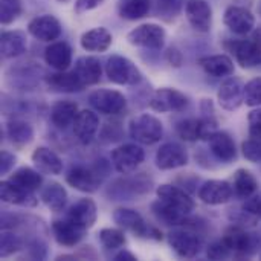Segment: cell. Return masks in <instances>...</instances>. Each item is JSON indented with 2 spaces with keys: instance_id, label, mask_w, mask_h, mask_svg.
<instances>
[{
  "instance_id": "obj_1",
  "label": "cell",
  "mask_w": 261,
  "mask_h": 261,
  "mask_svg": "<svg viewBox=\"0 0 261 261\" xmlns=\"http://www.w3.org/2000/svg\"><path fill=\"white\" fill-rule=\"evenodd\" d=\"M128 135L136 142L153 145L161 141L164 136V125L161 119H158L153 115L142 113L139 116H135L128 124Z\"/></svg>"
},
{
  "instance_id": "obj_2",
  "label": "cell",
  "mask_w": 261,
  "mask_h": 261,
  "mask_svg": "<svg viewBox=\"0 0 261 261\" xmlns=\"http://www.w3.org/2000/svg\"><path fill=\"white\" fill-rule=\"evenodd\" d=\"M106 73L112 83L119 86H136L142 80L136 64L122 55H112L107 60Z\"/></svg>"
},
{
  "instance_id": "obj_3",
  "label": "cell",
  "mask_w": 261,
  "mask_h": 261,
  "mask_svg": "<svg viewBox=\"0 0 261 261\" xmlns=\"http://www.w3.org/2000/svg\"><path fill=\"white\" fill-rule=\"evenodd\" d=\"M113 220L118 226L130 231L135 234V237L139 239H154L161 240L162 234L154 228L147 225V222L142 219V216L130 208H119L113 213Z\"/></svg>"
},
{
  "instance_id": "obj_4",
  "label": "cell",
  "mask_w": 261,
  "mask_h": 261,
  "mask_svg": "<svg viewBox=\"0 0 261 261\" xmlns=\"http://www.w3.org/2000/svg\"><path fill=\"white\" fill-rule=\"evenodd\" d=\"M225 47L234 55L243 69H252L261 64V38L254 40H229Z\"/></svg>"
},
{
  "instance_id": "obj_5",
  "label": "cell",
  "mask_w": 261,
  "mask_h": 261,
  "mask_svg": "<svg viewBox=\"0 0 261 261\" xmlns=\"http://www.w3.org/2000/svg\"><path fill=\"white\" fill-rule=\"evenodd\" d=\"M165 29L156 23H144L127 34V41L132 46L147 49H162L165 44Z\"/></svg>"
},
{
  "instance_id": "obj_6",
  "label": "cell",
  "mask_w": 261,
  "mask_h": 261,
  "mask_svg": "<svg viewBox=\"0 0 261 261\" xmlns=\"http://www.w3.org/2000/svg\"><path fill=\"white\" fill-rule=\"evenodd\" d=\"M89 102L96 112L112 116L122 113L127 107V98L121 92L112 89H98L92 92Z\"/></svg>"
},
{
  "instance_id": "obj_7",
  "label": "cell",
  "mask_w": 261,
  "mask_h": 261,
  "mask_svg": "<svg viewBox=\"0 0 261 261\" xmlns=\"http://www.w3.org/2000/svg\"><path fill=\"white\" fill-rule=\"evenodd\" d=\"M145 153L135 144H124L112 151V162L118 173L132 174L144 162Z\"/></svg>"
},
{
  "instance_id": "obj_8",
  "label": "cell",
  "mask_w": 261,
  "mask_h": 261,
  "mask_svg": "<svg viewBox=\"0 0 261 261\" xmlns=\"http://www.w3.org/2000/svg\"><path fill=\"white\" fill-rule=\"evenodd\" d=\"M236 257H251L258 248V239L240 226H231L222 237Z\"/></svg>"
},
{
  "instance_id": "obj_9",
  "label": "cell",
  "mask_w": 261,
  "mask_h": 261,
  "mask_svg": "<svg viewBox=\"0 0 261 261\" xmlns=\"http://www.w3.org/2000/svg\"><path fill=\"white\" fill-rule=\"evenodd\" d=\"M148 104H150V109L159 113L182 112L188 107V98L176 89L164 87V89H158L153 93Z\"/></svg>"
},
{
  "instance_id": "obj_10",
  "label": "cell",
  "mask_w": 261,
  "mask_h": 261,
  "mask_svg": "<svg viewBox=\"0 0 261 261\" xmlns=\"http://www.w3.org/2000/svg\"><path fill=\"white\" fill-rule=\"evenodd\" d=\"M168 243L173 251L182 258H194L202 251V240L197 234L176 229L168 234Z\"/></svg>"
},
{
  "instance_id": "obj_11",
  "label": "cell",
  "mask_w": 261,
  "mask_h": 261,
  "mask_svg": "<svg viewBox=\"0 0 261 261\" xmlns=\"http://www.w3.org/2000/svg\"><path fill=\"white\" fill-rule=\"evenodd\" d=\"M66 182L81 193H95L101 185V177L98 170L84 165H76L72 167L66 174Z\"/></svg>"
},
{
  "instance_id": "obj_12",
  "label": "cell",
  "mask_w": 261,
  "mask_h": 261,
  "mask_svg": "<svg viewBox=\"0 0 261 261\" xmlns=\"http://www.w3.org/2000/svg\"><path fill=\"white\" fill-rule=\"evenodd\" d=\"M223 21L234 34H239V35L249 34L255 26V17L251 12V9L246 6H240V5L228 6L223 14Z\"/></svg>"
},
{
  "instance_id": "obj_13",
  "label": "cell",
  "mask_w": 261,
  "mask_h": 261,
  "mask_svg": "<svg viewBox=\"0 0 261 261\" xmlns=\"http://www.w3.org/2000/svg\"><path fill=\"white\" fill-rule=\"evenodd\" d=\"M185 15L197 32H210L213 26V8L206 0H188Z\"/></svg>"
},
{
  "instance_id": "obj_14",
  "label": "cell",
  "mask_w": 261,
  "mask_h": 261,
  "mask_svg": "<svg viewBox=\"0 0 261 261\" xmlns=\"http://www.w3.org/2000/svg\"><path fill=\"white\" fill-rule=\"evenodd\" d=\"M217 101L228 112L237 110L245 102V86L239 78H228L222 83L217 92Z\"/></svg>"
},
{
  "instance_id": "obj_15",
  "label": "cell",
  "mask_w": 261,
  "mask_h": 261,
  "mask_svg": "<svg viewBox=\"0 0 261 261\" xmlns=\"http://www.w3.org/2000/svg\"><path fill=\"white\" fill-rule=\"evenodd\" d=\"M28 32L40 41L52 43L61 35V23L54 15H38L28 23Z\"/></svg>"
},
{
  "instance_id": "obj_16",
  "label": "cell",
  "mask_w": 261,
  "mask_h": 261,
  "mask_svg": "<svg viewBox=\"0 0 261 261\" xmlns=\"http://www.w3.org/2000/svg\"><path fill=\"white\" fill-rule=\"evenodd\" d=\"M187 164H188V153L182 145L176 142L164 144L156 153V167L159 170H176L185 167Z\"/></svg>"
},
{
  "instance_id": "obj_17",
  "label": "cell",
  "mask_w": 261,
  "mask_h": 261,
  "mask_svg": "<svg viewBox=\"0 0 261 261\" xmlns=\"http://www.w3.org/2000/svg\"><path fill=\"white\" fill-rule=\"evenodd\" d=\"M232 184L226 180H208L199 190V199L206 205H223L232 199Z\"/></svg>"
},
{
  "instance_id": "obj_18",
  "label": "cell",
  "mask_w": 261,
  "mask_h": 261,
  "mask_svg": "<svg viewBox=\"0 0 261 261\" xmlns=\"http://www.w3.org/2000/svg\"><path fill=\"white\" fill-rule=\"evenodd\" d=\"M84 232H86V229L81 228L80 225H76L75 222H72L69 217L63 219V220L52 222V234H54V239L61 246H66V248L76 246L83 240Z\"/></svg>"
},
{
  "instance_id": "obj_19",
  "label": "cell",
  "mask_w": 261,
  "mask_h": 261,
  "mask_svg": "<svg viewBox=\"0 0 261 261\" xmlns=\"http://www.w3.org/2000/svg\"><path fill=\"white\" fill-rule=\"evenodd\" d=\"M72 125L75 138L83 145H89L95 139L99 128V118L92 110H80Z\"/></svg>"
},
{
  "instance_id": "obj_20",
  "label": "cell",
  "mask_w": 261,
  "mask_h": 261,
  "mask_svg": "<svg viewBox=\"0 0 261 261\" xmlns=\"http://www.w3.org/2000/svg\"><path fill=\"white\" fill-rule=\"evenodd\" d=\"M156 193H158L159 200L165 202L167 205H170V206H173V208H176V210H179L188 216L194 210V200L191 199V196L177 187L165 184V185H161Z\"/></svg>"
},
{
  "instance_id": "obj_21",
  "label": "cell",
  "mask_w": 261,
  "mask_h": 261,
  "mask_svg": "<svg viewBox=\"0 0 261 261\" xmlns=\"http://www.w3.org/2000/svg\"><path fill=\"white\" fill-rule=\"evenodd\" d=\"M66 217H69L72 222H75L81 228L89 229L96 223V217H98L96 203L92 199H80L76 203L70 206Z\"/></svg>"
},
{
  "instance_id": "obj_22",
  "label": "cell",
  "mask_w": 261,
  "mask_h": 261,
  "mask_svg": "<svg viewBox=\"0 0 261 261\" xmlns=\"http://www.w3.org/2000/svg\"><path fill=\"white\" fill-rule=\"evenodd\" d=\"M210 148L211 153L222 162L231 164L237 158V148L236 142L231 138L229 133L217 130L211 138H210Z\"/></svg>"
},
{
  "instance_id": "obj_23",
  "label": "cell",
  "mask_w": 261,
  "mask_h": 261,
  "mask_svg": "<svg viewBox=\"0 0 261 261\" xmlns=\"http://www.w3.org/2000/svg\"><path fill=\"white\" fill-rule=\"evenodd\" d=\"M0 197L5 203H11V205H20L26 208L37 205V199L32 194V191H28L12 184L11 180H3L0 184Z\"/></svg>"
},
{
  "instance_id": "obj_24",
  "label": "cell",
  "mask_w": 261,
  "mask_h": 261,
  "mask_svg": "<svg viewBox=\"0 0 261 261\" xmlns=\"http://www.w3.org/2000/svg\"><path fill=\"white\" fill-rule=\"evenodd\" d=\"M44 60L55 70H67L72 64V49L66 41H52L44 50Z\"/></svg>"
},
{
  "instance_id": "obj_25",
  "label": "cell",
  "mask_w": 261,
  "mask_h": 261,
  "mask_svg": "<svg viewBox=\"0 0 261 261\" xmlns=\"http://www.w3.org/2000/svg\"><path fill=\"white\" fill-rule=\"evenodd\" d=\"M32 162L37 167L40 173L50 174V176H58L63 171V162L58 158L57 153H54L50 148L46 147H38L32 153Z\"/></svg>"
},
{
  "instance_id": "obj_26",
  "label": "cell",
  "mask_w": 261,
  "mask_h": 261,
  "mask_svg": "<svg viewBox=\"0 0 261 261\" xmlns=\"http://www.w3.org/2000/svg\"><path fill=\"white\" fill-rule=\"evenodd\" d=\"M112 34L106 28H93L86 31L81 38L80 44L87 52H106L112 46Z\"/></svg>"
},
{
  "instance_id": "obj_27",
  "label": "cell",
  "mask_w": 261,
  "mask_h": 261,
  "mask_svg": "<svg viewBox=\"0 0 261 261\" xmlns=\"http://www.w3.org/2000/svg\"><path fill=\"white\" fill-rule=\"evenodd\" d=\"M28 41L21 31H5L0 37V52L3 58H15L26 52Z\"/></svg>"
},
{
  "instance_id": "obj_28",
  "label": "cell",
  "mask_w": 261,
  "mask_h": 261,
  "mask_svg": "<svg viewBox=\"0 0 261 261\" xmlns=\"http://www.w3.org/2000/svg\"><path fill=\"white\" fill-rule=\"evenodd\" d=\"M199 64L208 75L214 78H223L234 73V61L231 60V57L225 54L202 57L199 60Z\"/></svg>"
},
{
  "instance_id": "obj_29",
  "label": "cell",
  "mask_w": 261,
  "mask_h": 261,
  "mask_svg": "<svg viewBox=\"0 0 261 261\" xmlns=\"http://www.w3.org/2000/svg\"><path fill=\"white\" fill-rule=\"evenodd\" d=\"M47 86L55 92H64V93H75L81 92L86 86L80 80V76L75 72H66L58 70L47 76Z\"/></svg>"
},
{
  "instance_id": "obj_30",
  "label": "cell",
  "mask_w": 261,
  "mask_h": 261,
  "mask_svg": "<svg viewBox=\"0 0 261 261\" xmlns=\"http://www.w3.org/2000/svg\"><path fill=\"white\" fill-rule=\"evenodd\" d=\"M80 80L84 83V86H93L99 81L102 69L101 63L95 57H81L75 63V70H73Z\"/></svg>"
},
{
  "instance_id": "obj_31",
  "label": "cell",
  "mask_w": 261,
  "mask_h": 261,
  "mask_svg": "<svg viewBox=\"0 0 261 261\" xmlns=\"http://www.w3.org/2000/svg\"><path fill=\"white\" fill-rule=\"evenodd\" d=\"M40 199L46 205V208H49L54 213H60L64 210L67 203V191L64 190L61 184L50 182L41 190Z\"/></svg>"
},
{
  "instance_id": "obj_32",
  "label": "cell",
  "mask_w": 261,
  "mask_h": 261,
  "mask_svg": "<svg viewBox=\"0 0 261 261\" xmlns=\"http://www.w3.org/2000/svg\"><path fill=\"white\" fill-rule=\"evenodd\" d=\"M232 188H234V194L240 199H248L252 194L257 193L258 190V180L255 179V176L246 170V168H239L234 173V179H232Z\"/></svg>"
},
{
  "instance_id": "obj_33",
  "label": "cell",
  "mask_w": 261,
  "mask_h": 261,
  "mask_svg": "<svg viewBox=\"0 0 261 261\" xmlns=\"http://www.w3.org/2000/svg\"><path fill=\"white\" fill-rule=\"evenodd\" d=\"M78 115V106L70 101H60L50 109V121L58 128H66L73 124Z\"/></svg>"
},
{
  "instance_id": "obj_34",
  "label": "cell",
  "mask_w": 261,
  "mask_h": 261,
  "mask_svg": "<svg viewBox=\"0 0 261 261\" xmlns=\"http://www.w3.org/2000/svg\"><path fill=\"white\" fill-rule=\"evenodd\" d=\"M151 211L153 214L156 216V219L159 222H162L164 225L167 226H180V225H185L187 222V217L188 214L167 205L165 202L162 200H158L151 205Z\"/></svg>"
},
{
  "instance_id": "obj_35",
  "label": "cell",
  "mask_w": 261,
  "mask_h": 261,
  "mask_svg": "<svg viewBox=\"0 0 261 261\" xmlns=\"http://www.w3.org/2000/svg\"><path fill=\"white\" fill-rule=\"evenodd\" d=\"M8 180H11L12 184L18 185L28 191H32V193L35 190H38L43 184V177H41L40 171L29 168V167H21V168L15 170Z\"/></svg>"
},
{
  "instance_id": "obj_36",
  "label": "cell",
  "mask_w": 261,
  "mask_h": 261,
  "mask_svg": "<svg viewBox=\"0 0 261 261\" xmlns=\"http://www.w3.org/2000/svg\"><path fill=\"white\" fill-rule=\"evenodd\" d=\"M6 133H8L9 141L15 145H26L34 138V130H32L31 124L26 121H21V119L9 121L6 125Z\"/></svg>"
},
{
  "instance_id": "obj_37",
  "label": "cell",
  "mask_w": 261,
  "mask_h": 261,
  "mask_svg": "<svg viewBox=\"0 0 261 261\" xmlns=\"http://www.w3.org/2000/svg\"><path fill=\"white\" fill-rule=\"evenodd\" d=\"M118 11L125 20H139L150 12V0H121Z\"/></svg>"
},
{
  "instance_id": "obj_38",
  "label": "cell",
  "mask_w": 261,
  "mask_h": 261,
  "mask_svg": "<svg viewBox=\"0 0 261 261\" xmlns=\"http://www.w3.org/2000/svg\"><path fill=\"white\" fill-rule=\"evenodd\" d=\"M176 133L179 138L188 142H196V141H203L202 135V118H190L179 121L176 125Z\"/></svg>"
},
{
  "instance_id": "obj_39",
  "label": "cell",
  "mask_w": 261,
  "mask_h": 261,
  "mask_svg": "<svg viewBox=\"0 0 261 261\" xmlns=\"http://www.w3.org/2000/svg\"><path fill=\"white\" fill-rule=\"evenodd\" d=\"M99 242L102 245V248L109 249V251H115L119 249L125 245V236L121 229H115V228H104L99 231Z\"/></svg>"
},
{
  "instance_id": "obj_40",
  "label": "cell",
  "mask_w": 261,
  "mask_h": 261,
  "mask_svg": "<svg viewBox=\"0 0 261 261\" xmlns=\"http://www.w3.org/2000/svg\"><path fill=\"white\" fill-rule=\"evenodd\" d=\"M21 14L20 0H0V21L2 24H11Z\"/></svg>"
},
{
  "instance_id": "obj_41",
  "label": "cell",
  "mask_w": 261,
  "mask_h": 261,
  "mask_svg": "<svg viewBox=\"0 0 261 261\" xmlns=\"http://www.w3.org/2000/svg\"><path fill=\"white\" fill-rule=\"evenodd\" d=\"M21 249V240L18 236L9 231H3L0 237V255L3 258L18 252Z\"/></svg>"
},
{
  "instance_id": "obj_42",
  "label": "cell",
  "mask_w": 261,
  "mask_h": 261,
  "mask_svg": "<svg viewBox=\"0 0 261 261\" xmlns=\"http://www.w3.org/2000/svg\"><path fill=\"white\" fill-rule=\"evenodd\" d=\"M245 104L249 107L261 106V76L252 78L245 84Z\"/></svg>"
},
{
  "instance_id": "obj_43",
  "label": "cell",
  "mask_w": 261,
  "mask_h": 261,
  "mask_svg": "<svg viewBox=\"0 0 261 261\" xmlns=\"http://www.w3.org/2000/svg\"><path fill=\"white\" fill-rule=\"evenodd\" d=\"M242 151H243V156L249 162H252V164L261 162V139L251 138V139L245 141L242 144Z\"/></svg>"
},
{
  "instance_id": "obj_44",
  "label": "cell",
  "mask_w": 261,
  "mask_h": 261,
  "mask_svg": "<svg viewBox=\"0 0 261 261\" xmlns=\"http://www.w3.org/2000/svg\"><path fill=\"white\" fill-rule=\"evenodd\" d=\"M231 255H232V251H231V248L226 245V242L223 239L211 243L210 248H208V258L210 260H226Z\"/></svg>"
},
{
  "instance_id": "obj_45",
  "label": "cell",
  "mask_w": 261,
  "mask_h": 261,
  "mask_svg": "<svg viewBox=\"0 0 261 261\" xmlns=\"http://www.w3.org/2000/svg\"><path fill=\"white\" fill-rule=\"evenodd\" d=\"M248 122H249V136L255 139H261V107L254 109L249 113Z\"/></svg>"
},
{
  "instance_id": "obj_46",
  "label": "cell",
  "mask_w": 261,
  "mask_h": 261,
  "mask_svg": "<svg viewBox=\"0 0 261 261\" xmlns=\"http://www.w3.org/2000/svg\"><path fill=\"white\" fill-rule=\"evenodd\" d=\"M243 211H246L254 217H261V193L248 197V200L243 205Z\"/></svg>"
},
{
  "instance_id": "obj_47",
  "label": "cell",
  "mask_w": 261,
  "mask_h": 261,
  "mask_svg": "<svg viewBox=\"0 0 261 261\" xmlns=\"http://www.w3.org/2000/svg\"><path fill=\"white\" fill-rule=\"evenodd\" d=\"M15 162H17V158H15L12 153H9V151H2V154H0V174H2V176L8 174V173L14 168Z\"/></svg>"
},
{
  "instance_id": "obj_48",
  "label": "cell",
  "mask_w": 261,
  "mask_h": 261,
  "mask_svg": "<svg viewBox=\"0 0 261 261\" xmlns=\"http://www.w3.org/2000/svg\"><path fill=\"white\" fill-rule=\"evenodd\" d=\"M102 3L104 0H75V12L83 14V12H87L101 6Z\"/></svg>"
},
{
  "instance_id": "obj_49",
  "label": "cell",
  "mask_w": 261,
  "mask_h": 261,
  "mask_svg": "<svg viewBox=\"0 0 261 261\" xmlns=\"http://www.w3.org/2000/svg\"><path fill=\"white\" fill-rule=\"evenodd\" d=\"M167 60L170 61L171 66L179 67V66L182 64V54H180L177 49L171 47V49H168V52H167Z\"/></svg>"
},
{
  "instance_id": "obj_50",
  "label": "cell",
  "mask_w": 261,
  "mask_h": 261,
  "mask_svg": "<svg viewBox=\"0 0 261 261\" xmlns=\"http://www.w3.org/2000/svg\"><path fill=\"white\" fill-rule=\"evenodd\" d=\"M115 261H136L138 258L132 254V252H128V251H121V252H118L116 255H115Z\"/></svg>"
},
{
  "instance_id": "obj_51",
  "label": "cell",
  "mask_w": 261,
  "mask_h": 261,
  "mask_svg": "<svg viewBox=\"0 0 261 261\" xmlns=\"http://www.w3.org/2000/svg\"><path fill=\"white\" fill-rule=\"evenodd\" d=\"M60 3H66V2H69V0H58Z\"/></svg>"
},
{
  "instance_id": "obj_52",
  "label": "cell",
  "mask_w": 261,
  "mask_h": 261,
  "mask_svg": "<svg viewBox=\"0 0 261 261\" xmlns=\"http://www.w3.org/2000/svg\"><path fill=\"white\" fill-rule=\"evenodd\" d=\"M161 2H170V0H161Z\"/></svg>"
}]
</instances>
